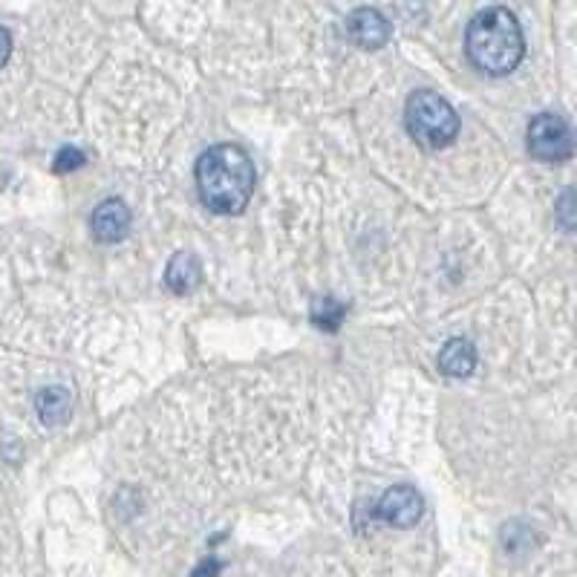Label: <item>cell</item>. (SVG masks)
Wrapping results in <instances>:
<instances>
[{
    "label": "cell",
    "mask_w": 577,
    "mask_h": 577,
    "mask_svg": "<svg viewBox=\"0 0 577 577\" xmlns=\"http://www.w3.org/2000/svg\"><path fill=\"white\" fill-rule=\"evenodd\" d=\"M220 575V560H205L200 569L194 572V577H217Z\"/></svg>",
    "instance_id": "cell-16"
},
{
    "label": "cell",
    "mask_w": 577,
    "mask_h": 577,
    "mask_svg": "<svg viewBox=\"0 0 577 577\" xmlns=\"http://www.w3.org/2000/svg\"><path fill=\"white\" fill-rule=\"evenodd\" d=\"M531 543H534V531L523 526V523H508V526L502 528V546H505V552L523 554L531 549Z\"/></svg>",
    "instance_id": "cell-12"
},
{
    "label": "cell",
    "mask_w": 577,
    "mask_h": 577,
    "mask_svg": "<svg viewBox=\"0 0 577 577\" xmlns=\"http://www.w3.org/2000/svg\"><path fill=\"white\" fill-rule=\"evenodd\" d=\"M526 148L540 162H566L575 153L572 127L557 113H540L528 122Z\"/></svg>",
    "instance_id": "cell-4"
},
{
    "label": "cell",
    "mask_w": 577,
    "mask_h": 577,
    "mask_svg": "<svg viewBox=\"0 0 577 577\" xmlns=\"http://www.w3.org/2000/svg\"><path fill=\"white\" fill-rule=\"evenodd\" d=\"M378 520L393 528H413L425 514V500L410 485H393L381 494L376 505Z\"/></svg>",
    "instance_id": "cell-5"
},
{
    "label": "cell",
    "mask_w": 577,
    "mask_h": 577,
    "mask_svg": "<svg viewBox=\"0 0 577 577\" xmlns=\"http://www.w3.org/2000/svg\"><path fill=\"white\" fill-rule=\"evenodd\" d=\"M439 370L448 378H468L477 370V350L468 338H451L436 358Z\"/></svg>",
    "instance_id": "cell-9"
},
{
    "label": "cell",
    "mask_w": 577,
    "mask_h": 577,
    "mask_svg": "<svg viewBox=\"0 0 577 577\" xmlns=\"http://www.w3.org/2000/svg\"><path fill=\"white\" fill-rule=\"evenodd\" d=\"M465 50L485 76H508L526 55V38L517 15L505 6H488L465 29Z\"/></svg>",
    "instance_id": "cell-2"
},
{
    "label": "cell",
    "mask_w": 577,
    "mask_h": 577,
    "mask_svg": "<svg viewBox=\"0 0 577 577\" xmlns=\"http://www.w3.org/2000/svg\"><path fill=\"white\" fill-rule=\"evenodd\" d=\"M347 35H350L352 44L361 47V50H381L390 41L393 26L378 9L361 6L347 18Z\"/></svg>",
    "instance_id": "cell-6"
},
{
    "label": "cell",
    "mask_w": 577,
    "mask_h": 577,
    "mask_svg": "<svg viewBox=\"0 0 577 577\" xmlns=\"http://www.w3.org/2000/svg\"><path fill=\"white\" fill-rule=\"evenodd\" d=\"M254 162L237 145H214L197 159V191L214 214H240L254 194Z\"/></svg>",
    "instance_id": "cell-1"
},
{
    "label": "cell",
    "mask_w": 577,
    "mask_h": 577,
    "mask_svg": "<svg viewBox=\"0 0 577 577\" xmlns=\"http://www.w3.org/2000/svg\"><path fill=\"white\" fill-rule=\"evenodd\" d=\"M130 208L122 200H104L90 214V231L99 243H122L130 234Z\"/></svg>",
    "instance_id": "cell-7"
},
{
    "label": "cell",
    "mask_w": 577,
    "mask_h": 577,
    "mask_svg": "<svg viewBox=\"0 0 577 577\" xmlns=\"http://www.w3.org/2000/svg\"><path fill=\"white\" fill-rule=\"evenodd\" d=\"M404 125L416 145L425 151H442L459 136V116L451 101L433 90H416L404 104Z\"/></svg>",
    "instance_id": "cell-3"
},
{
    "label": "cell",
    "mask_w": 577,
    "mask_h": 577,
    "mask_svg": "<svg viewBox=\"0 0 577 577\" xmlns=\"http://www.w3.org/2000/svg\"><path fill=\"white\" fill-rule=\"evenodd\" d=\"M344 315H347V306L332 301V298H321V301H315V306H312V324L318 329H324V332H338Z\"/></svg>",
    "instance_id": "cell-11"
},
{
    "label": "cell",
    "mask_w": 577,
    "mask_h": 577,
    "mask_svg": "<svg viewBox=\"0 0 577 577\" xmlns=\"http://www.w3.org/2000/svg\"><path fill=\"white\" fill-rule=\"evenodd\" d=\"M84 153L78 151V148H61L58 156H55V165H52V171L55 174H70V171H78V168H84Z\"/></svg>",
    "instance_id": "cell-13"
},
{
    "label": "cell",
    "mask_w": 577,
    "mask_h": 577,
    "mask_svg": "<svg viewBox=\"0 0 577 577\" xmlns=\"http://www.w3.org/2000/svg\"><path fill=\"white\" fill-rule=\"evenodd\" d=\"M35 410H38V419L47 427L64 425L73 410V396L64 387H47L35 396Z\"/></svg>",
    "instance_id": "cell-10"
},
{
    "label": "cell",
    "mask_w": 577,
    "mask_h": 577,
    "mask_svg": "<svg viewBox=\"0 0 577 577\" xmlns=\"http://www.w3.org/2000/svg\"><path fill=\"white\" fill-rule=\"evenodd\" d=\"M554 211H557V220H560V226L566 228V231L575 228V191H572V188L563 191V197L557 200Z\"/></svg>",
    "instance_id": "cell-14"
},
{
    "label": "cell",
    "mask_w": 577,
    "mask_h": 577,
    "mask_svg": "<svg viewBox=\"0 0 577 577\" xmlns=\"http://www.w3.org/2000/svg\"><path fill=\"white\" fill-rule=\"evenodd\" d=\"M9 55H12V32L6 26H0V67L9 61Z\"/></svg>",
    "instance_id": "cell-15"
},
{
    "label": "cell",
    "mask_w": 577,
    "mask_h": 577,
    "mask_svg": "<svg viewBox=\"0 0 577 577\" xmlns=\"http://www.w3.org/2000/svg\"><path fill=\"white\" fill-rule=\"evenodd\" d=\"M165 283L176 295H188L202 283V263L194 251H176L165 269Z\"/></svg>",
    "instance_id": "cell-8"
}]
</instances>
